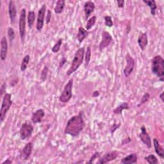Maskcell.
Returning <instances> with one entry per match:
<instances>
[{
  "instance_id": "1",
  "label": "cell",
  "mask_w": 164,
  "mask_h": 164,
  "mask_svg": "<svg viewBox=\"0 0 164 164\" xmlns=\"http://www.w3.org/2000/svg\"><path fill=\"white\" fill-rule=\"evenodd\" d=\"M85 126V122L81 113L72 117L67 122L64 133L72 137H77Z\"/></svg>"
},
{
  "instance_id": "2",
  "label": "cell",
  "mask_w": 164,
  "mask_h": 164,
  "mask_svg": "<svg viewBox=\"0 0 164 164\" xmlns=\"http://www.w3.org/2000/svg\"><path fill=\"white\" fill-rule=\"evenodd\" d=\"M85 48H79L75 54L73 61H72L71 65L67 71V76H70L73 74L80 67V66L83 63V61L85 57Z\"/></svg>"
},
{
  "instance_id": "3",
  "label": "cell",
  "mask_w": 164,
  "mask_h": 164,
  "mask_svg": "<svg viewBox=\"0 0 164 164\" xmlns=\"http://www.w3.org/2000/svg\"><path fill=\"white\" fill-rule=\"evenodd\" d=\"M151 70L160 78L161 81H163L164 76V60L160 55H156L151 60Z\"/></svg>"
},
{
  "instance_id": "4",
  "label": "cell",
  "mask_w": 164,
  "mask_h": 164,
  "mask_svg": "<svg viewBox=\"0 0 164 164\" xmlns=\"http://www.w3.org/2000/svg\"><path fill=\"white\" fill-rule=\"evenodd\" d=\"M12 105V95L9 93L5 94L2 100L1 110H0V120H1V122L4 121L7 113L10 110V108Z\"/></svg>"
},
{
  "instance_id": "5",
  "label": "cell",
  "mask_w": 164,
  "mask_h": 164,
  "mask_svg": "<svg viewBox=\"0 0 164 164\" xmlns=\"http://www.w3.org/2000/svg\"><path fill=\"white\" fill-rule=\"evenodd\" d=\"M73 79H71L67 82V84L65 85L64 90L62 92L60 97L59 101L64 103L69 102L73 96L72 94V89H73Z\"/></svg>"
},
{
  "instance_id": "6",
  "label": "cell",
  "mask_w": 164,
  "mask_h": 164,
  "mask_svg": "<svg viewBox=\"0 0 164 164\" xmlns=\"http://www.w3.org/2000/svg\"><path fill=\"white\" fill-rule=\"evenodd\" d=\"M26 10L23 8L20 11L19 19V30L20 37L23 42L26 35Z\"/></svg>"
},
{
  "instance_id": "7",
  "label": "cell",
  "mask_w": 164,
  "mask_h": 164,
  "mask_svg": "<svg viewBox=\"0 0 164 164\" xmlns=\"http://www.w3.org/2000/svg\"><path fill=\"white\" fill-rule=\"evenodd\" d=\"M34 131V126L32 124L28 122H25L22 125L20 129V139L22 140L30 138L32 135Z\"/></svg>"
},
{
  "instance_id": "8",
  "label": "cell",
  "mask_w": 164,
  "mask_h": 164,
  "mask_svg": "<svg viewBox=\"0 0 164 164\" xmlns=\"http://www.w3.org/2000/svg\"><path fill=\"white\" fill-rule=\"evenodd\" d=\"M46 5H43L39 10L38 14H37L36 28L39 31V32L42 31V30L44 27V19H45V16H46Z\"/></svg>"
},
{
  "instance_id": "9",
  "label": "cell",
  "mask_w": 164,
  "mask_h": 164,
  "mask_svg": "<svg viewBox=\"0 0 164 164\" xmlns=\"http://www.w3.org/2000/svg\"><path fill=\"white\" fill-rule=\"evenodd\" d=\"M126 65L123 70V73L126 77L130 76L133 73V69L135 67V60L130 55H127L126 57Z\"/></svg>"
},
{
  "instance_id": "10",
  "label": "cell",
  "mask_w": 164,
  "mask_h": 164,
  "mask_svg": "<svg viewBox=\"0 0 164 164\" xmlns=\"http://www.w3.org/2000/svg\"><path fill=\"white\" fill-rule=\"evenodd\" d=\"M139 138L143 144L149 148H151V137L148 133L145 126H142L140 128V133L139 134Z\"/></svg>"
},
{
  "instance_id": "11",
  "label": "cell",
  "mask_w": 164,
  "mask_h": 164,
  "mask_svg": "<svg viewBox=\"0 0 164 164\" xmlns=\"http://www.w3.org/2000/svg\"><path fill=\"white\" fill-rule=\"evenodd\" d=\"M112 41V37L111 35L108 32H106V31H103V32H102V39L99 46V50L102 51L105 49L110 45Z\"/></svg>"
},
{
  "instance_id": "12",
  "label": "cell",
  "mask_w": 164,
  "mask_h": 164,
  "mask_svg": "<svg viewBox=\"0 0 164 164\" xmlns=\"http://www.w3.org/2000/svg\"><path fill=\"white\" fill-rule=\"evenodd\" d=\"M32 149H33V144L32 142H28L25 146V147L23 148L20 154V158L26 160L29 158L30 157L31 154L32 153Z\"/></svg>"
},
{
  "instance_id": "13",
  "label": "cell",
  "mask_w": 164,
  "mask_h": 164,
  "mask_svg": "<svg viewBox=\"0 0 164 164\" xmlns=\"http://www.w3.org/2000/svg\"><path fill=\"white\" fill-rule=\"evenodd\" d=\"M118 156H119V153H118V152H117L116 151L109 152V153L105 154V155L102 157L101 159H99L98 163L104 164V163H108L111 161L116 160Z\"/></svg>"
},
{
  "instance_id": "14",
  "label": "cell",
  "mask_w": 164,
  "mask_h": 164,
  "mask_svg": "<svg viewBox=\"0 0 164 164\" xmlns=\"http://www.w3.org/2000/svg\"><path fill=\"white\" fill-rule=\"evenodd\" d=\"M8 53V43L5 37H3L1 40V49H0V57L2 61L5 60Z\"/></svg>"
},
{
  "instance_id": "15",
  "label": "cell",
  "mask_w": 164,
  "mask_h": 164,
  "mask_svg": "<svg viewBox=\"0 0 164 164\" xmlns=\"http://www.w3.org/2000/svg\"><path fill=\"white\" fill-rule=\"evenodd\" d=\"M8 14H9V17L11 23H14L15 22V20L17 16V9L16 5L13 1L9 2L8 4Z\"/></svg>"
},
{
  "instance_id": "16",
  "label": "cell",
  "mask_w": 164,
  "mask_h": 164,
  "mask_svg": "<svg viewBox=\"0 0 164 164\" xmlns=\"http://www.w3.org/2000/svg\"><path fill=\"white\" fill-rule=\"evenodd\" d=\"M95 9V4L94 2L89 1L85 3L84 7V12L85 14V19H87L91 14L92 12H94Z\"/></svg>"
},
{
  "instance_id": "17",
  "label": "cell",
  "mask_w": 164,
  "mask_h": 164,
  "mask_svg": "<svg viewBox=\"0 0 164 164\" xmlns=\"http://www.w3.org/2000/svg\"><path fill=\"white\" fill-rule=\"evenodd\" d=\"M137 42L141 50L142 51L144 50L148 44V39L146 33L140 34V35L139 36Z\"/></svg>"
},
{
  "instance_id": "18",
  "label": "cell",
  "mask_w": 164,
  "mask_h": 164,
  "mask_svg": "<svg viewBox=\"0 0 164 164\" xmlns=\"http://www.w3.org/2000/svg\"><path fill=\"white\" fill-rule=\"evenodd\" d=\"M44 116H45L44 111L43 109H39L33 113L32 121L34 123H35V124L39 123L41 122V121H42Z\"/></svg>"
},
{
  "instance_id": "19",
  "label": "cell",
  "mask_w": 164,
  "mask_h": 164,
  "mask_svg": "<svg viewBox=\"0 0 164 164\" xmlns=\"http://www.w3.org/2000/svg\"><path fill=\"white\" fill-rule=\"evenodd\" d=\"M137 155L135 153H132L131 155L123 158L121 160V163L130 164V163H137Z\"/></svg>"
},
{
  "instance_id": "20",
  "label": "cell",
  "mask_w": 164,
  "mask_h": 164,
  "mask_svg": "<svg viewBox=\"0 0 164 164\" xmlns=\"http://www.w3.org/2000/svg\"><path fill=\"white\" fill-rule=\"evenodd\" d=\"M153 144H154V148H155V150L157 155L161 158H164V151L163 149V147L160 144L159 142L157 139H153Z\"/></svg>"
},
{
  "instance_id": "21",
  "label": "cell",
  "mask_w": 164,
  "mask_h": 164,
  "mask_svg": "<svg viewBox=\"0 0 164 164\" xmlns=\"http://www.w3.org/2000/svg\"><path fill=\"white\" fill-rule=\"evenodd\" d=\"M89 32L87 30L83 27H80L78 29V32L77 34V39L80 43H81L87 37Z\"/></svg>"
},
{
  "instance_id": "22",
  "label": "cell",
  "mask_w": 164,
  "mask_h": 164,
  "mask_svg": "<svg viewBox=\"0 0 164 164\" xmlns=\"http://www.w3.org/2000/svg\"><path fill=\"white\" fill-rule=\"evenodd\" d=\"M65 5H66V2L64 0H58V1L57 2L55 7L54 8L55 12L57 14H61L63 12L65 7Z\"/></svg>"
},
{
  "instance_id": "23",
  "label": "cell",
  "mask_w": 164,
  "mask_h": 164,
  "mask_svg": "<svg viewBox=\"0 0 164 164\" xmlns=\"http://www.w3.org/2000/svg\"><path fill=\"white\" fill-rule=\"evenodd\" d=\"M129 108H130L129 105L126 102H124L114 110V114L116 115L121 114L123 110H128Z\"/></svg>"
},
{
  "instance_id": "24",
  "label": "cell",
  "mask_w": 164,
  "mask_h": 164,
  "mask_svg": "<svg viewBox=\"0 0 164 164\" xmlns=\"http://www.w3.org/2000/svg\"><path fill=\"white\" fill-rule=\"evenodd\" d=\"M143 2L146 3L148 7H150L151 10V14L153 16H155L156 14V10L157 8L156 2L152 0V1H146V0H143Z\"/></svg>"
},
{
  "instance_id": "25",
  "label": "cell",
  "mask_w": 164,
  "mask_h": 164,
  "mask_svg": "<svg viewBox=\"0 0 164 164\" xmlns=\"http://www.w3.org/2000/svg\"><path fill=\"white\" fill-rule=\"evenodd\" d=\"M28 24L30 28H32L35 20V14L34 11H30L27 16Z\"/></svg>"
},
{
  "instance_id": "26",
  "label": "cell",
  "mask_w": 164,
  "mask_h": 164,
  "mask_svg": "<svg viewBox=\"0 0 164 164\" xmlns=\"http://www.w3.org/2000/svg\"><path fill=\"white\" fill-rule=\"evenodd\" d=\"M30 57L29 55H25L24 58H23L21 65H20V71H21L22 72L25 71L27 69L28 66L30 63Z\"/></svg>"
},
{
  "instance_id": "27",
  "label": "cell",
  "mask_w": 164,
  "mask_h": 164,
  "mask_svg": "<svg viewBox=\"0 0 164 164\" xmlns=\"http://www.w3.org/2000/svg\"><path fill=\"white\" fill-rule=\"evenodd\" d=\"M96 19H97V17L96 16H92L88 20V21H87V25H86V30H90L92 27L94 26V25L96 24Z\"/></svg>"
},
{
  "instance_id": "28",
  "label": "cell",
  "mask_w": 164,
  "mask_h": 164,
  "mask_svg": "<svg viewBox=\"0 0 164 164\" xmlns=\"http://www.w3.org/2000/svg\"><path fill=\"white\" fill-rule=\"evenodd\" d=\"M62 44V39H59L58 40L57 42L52 47V48H51V51H52V52L54 53H58V51H60V49Z\"/></svg>"
},
{
  "instance_id": "29",
  "label": "cell",
  "mask_w": 164,
  "mask_h": 164,
  "mask_svg": "<svg viewBox=\"0 0 164 164\" xmlns=\"http://www.w3.org/2000/svg\"><path fill=\"white\" fill-rule=\"evenodd\" d=\"M85 66L87 67L89 64L91 59V49L90 48L89 46L87 48L86 52L85 53Z\"/></svg>"
},
{
  "instance_id": "30",
  "label": "cell",
  "mask_w": 164,
  "mask_h": 164,
  "mask_svg": "<svg viewBox=\"0 0 164 164\" xmlns=\"http://www.w3.org/2000/svg\"><path fill=\"white\" fill-rule=\"evenodd\" d=\"M144 159L148 163H149L150 164H157L158 163V160L157 159V158L153 155H149L146 157L144 158Z\"/></svg>"
},
{
  "instance_id": "31",
  "label": "cell",
  "mask_w": 164,
  "mask_h": 164,
  "mask_svg": "<svg viewBox=\"0 0 164 164\" xmlns=\"http://www.w3.org/2000/svg\"><path fill=\"white\" fill-rule=\"evenodd\" d=\"M8 36L10 42H12L15 39V32L12 28L9 27L8 28Z\"/></svg>"
},
{
  "instance_id": "32",
  "label": "cell",
  "mask_w": 164,
  "mask_h": 164,
  "mask_svg": "<svg viewBox=\"0 0 164 164\" xmlns=\"http://www.w3.org/2000/svg\"><path fill=\"white\" fill-rule=\"evenodd\" d=\"M104 19H105V25L107 26L110 28L114 25V23H113V21H112V19L110 16H107L104 17Z\"/></svg>"
},
{
  "instance_id": "33",
  "label": "cell",
  "mask_w": 164,
  "mask_h": 164,
  "mask_svg": "<svg viewBox=\"0 0 164 164\" xmlns=\"http://www.w3.org/2000/svg\"><path fill=\"white\" fill-rule=\"evenodd\" d=\"M149 98H150V95L149 94H148V92H146V93L144 94V95L140 100V104L138 105V107H140V105H143L146 103V102L149 99Z\"/></svg>"
},
{
  "instance_id": "34",
  "label": "cell",
  "mask_w": 164,
  "mask_h": 164,
  "mask_svg": "<svg viewBox=\"0 0 164 164\" xmlns=\"http://www.w3.org/2000/svg\"><path fill=\"white\" fill-rule=\"evenodd\" d=\"M48 68L47 66H44V69H43L42 72H41V80L42 81H45L46 78H47V75H48Z\"/></svg>"
},
{
  "instance_id": "35",
  "label": "cell",
  "mask_w": 164,
  "mask_h": 164,
  "mask_svg": "<svg viewBox=\"0 0 164 164\" xmlns=\"http://www.w3.org/2000/svg\"><path fill=\"white\" fill-rule=\"evenodd\" d=\"M100 156V153L99 152H96L93 155H92V157L90 158L89 162H88V163H93L94 161L97 159L98 158H99Z\"/></svg>"
},
{
  "instance_id": "36",
  "label": "cell",
  "mask_w": 164,
  "mask_h": 164,
  "mask_svg": "<svg viewBox=\"0 0 164 164\" xmlns=\"http://www.w3.org/2000/svg\"><path fill=\"white\" fill-rule=\"evenodd\" d=\"M51 19V12L49 10H48L46 14V24H49Z\"/></svg>"
},
{
  "instance_id": "37",
  "label": "cell",
  "mask_w": 164,
  "mask_h": 164,
  "mask_svg": "<svg viewBox=\"0 0 164 164\" xmlns=\"http://www.w3.org/2000/svg\"><path fill=\"white\" fill-rule=\"evenodd\" d=\"M66 62H67V60H66V58L65 57H63L62 58V60L60 62V64H59V67L60 68L62 67L63 66L66 64Z\"/></svg>"
},
{
  "instance_id": "38",
  "label": "cell",
  "mask_w": 164,
  "mask_h": 164,
  "mask_svg": "<svg viewBox=\"0 0 164 164\" xmlns=\"http://www.w3.org/2000/svg\"><path fill=\"white\" fill-rule=\"evenodd\" d=\"M117 3V6L119 8H123L124 7L125 2L124 0H118Z\"/></svg>"
},
{
  "instance_id": "39",
  "label": "cell",
  "mask_w": 164,
  "mask_h": 164,
  "mask_svg": "<svg viewBox=\"0 0 164 164\" xmlns=\"http://www.w3.org/2000/svg\"><path fill=\"white\" fill-rule=\"evenodd\" d=\"M5 90H6V84L4 83V84L2 85V87H1V96H3V93L5 92Z\"/></svg>"
},
{
  "instance_id": "40",
  "label": "cell",
  "mask_w": 164,
  "mask_h": 164,
  "mask_svg": "<svg viewBox=\"0 0 164 164\" xmlns=\"http://www.w3.org/2000/svg\"><path fill=\"white\" fill-rule=\"evenodd\" d=\"M11 163H12V161H11L9 159H7L5 162H2V164H11Z\"/></svg>"
},
{
  "instance_id": "41",
  "label": "cell",
  "mask_w": 164,
  "mask_h": 164,
  "mask_svg": "<svg viewBox=\"0 0 164 164\" xmlns=\"http://www.w3.org/2000/svg\"><path fill=\"white\" fill-rule=\"evenodd\" d=\"M99 95V92H98V91H95V92H94V93H93V95H92V96H93V97H94V98H96V97H98Z\"/></svg>"
},
{
  "instance_id": "42",
  "label": "cell",
  "mask_w": 164,
  "mask_h": 164,
  "mask_svg": "<svg viewBox=\"0 0 164 164\" xmlns=\"http://www.w3.org/2000/svg\"><path fill=\"white\" fill-rule=\"evenodd\" d=\"M163 92H162V93L160 94V98L161 99V100L162 101V102H163Z\"/></svg>"
}]
</instances>
